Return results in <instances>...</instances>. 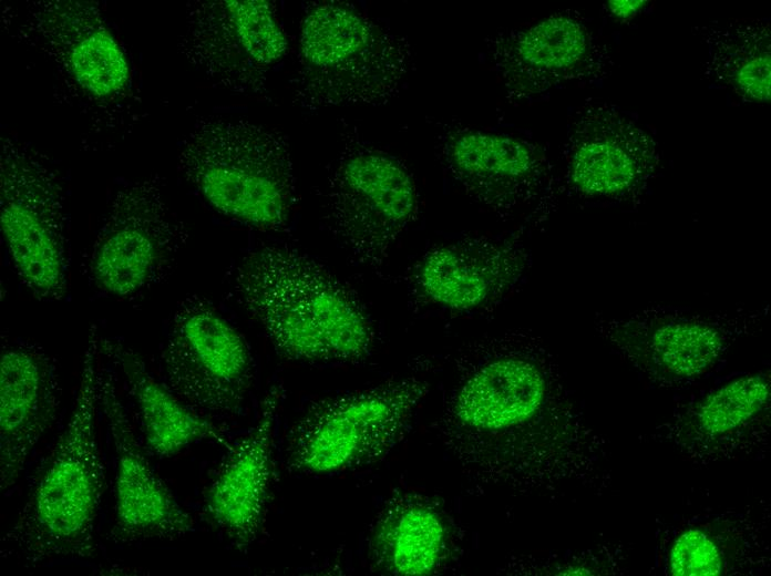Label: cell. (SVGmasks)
Here are the masks:
<instances>
[{
	"label": "cell",
	"mask_w": 771,
	"mask_h": 576,
	"mask_svg": "<svg viewBox=\"0 0 771 576\" xmlns=\"http://www.w3.org/2000/svg\"><path fill=\"white\" fill-rule=\"evenodd\" d=\"M445 434L459 459L521 494L613 485L609 443L570 401L549 353L493 361L460 385Z\"/></svg>",
	"instance_id": "obj_1"
},
{
	"label": "cell",
	"mask_w": 771,
	"mask_h": 576,
	"mask_svg": "<svg viewBox=\"0 0 771 576\" xmlns=\"http://www.w3.org/2000/svg\"><path fill=\"white\" fill-rule=\"evenodd\" d=\"M235 301L276 352L291 361L352 363L366 359L374 329L353 291L325 265L287 245H264L229 272Z\"/></svg>",
	"instance_id": "obj_2"
},
{
	"label": "cell",
	"mask_w": 771,
	"mask_h": 576,
	"mask_svg": "<svg viewBox=\"0 0 771 576\" xmlns=\"http://www.w3.org/2000/svg\"><path fill=\"white\" fill-rule=\"evenodd\" d=\"M99 337L92 326L71 415L40 464L23 505L0 537V557L34 569L96 555L105 488L99 432Z\"/></svg>",
	"instance_id": "obj_3"
},
{
	"label": "cell",
	"mask_w": 771,
	"mask_h": 576,
	"mask_svg": "<svg viewBox=\"0 0 771 576\" xmlns=\"http://www.w3.org/2000/svg\"><path fill=\"white\" fill-rule=\"evenodd\" d=\"M178 168L219 214L260 232H282L298 195L289 145L245 119H201L184 138Z\"/></svg>",
	"instance_id": "obj_4"
},
{
	"label": "cell",
	"mask_w": 771,
	"mask_h": 576,
	"mask_svg": "<svg viewBox=\"0 0 771 576\" xmlns=\"http://www.w3.org/2000/svg\"><path fill=\"white\" fill-rule=\"evenodd\" d=\"M411 63L408 40L354 6L312 3L300 28L292 101L309 111L384 104L400 92Z\"/></svg>",
	"instance_id": "obj_5"
},
{
	"label": "cell",
	"mask_w": 771,
	"mask_h": 576,
	"mask_svg": "<svg viewBox=\"0 0 771 576\" xmlns=\"http://www.w3.org/2000/svg\"><path fill=\"white\" fill-rule=\"evenodd\" d=\"M768 308L695 310L650 305L598 317L597 333L650 384L682 390L720 366L742 339L760 331Z\"/></svg>",
	"instance_id": "obj_6"
},
{
	"label": "cell",
	"mask_w": 771,
	"mask_h": 576,
	"mask_svg": "<svg viewBox=\"0 0 771 576\" xmlns=\"http://www.w3.org/2000/svg\"><path fill=\"white\" fill-rule=\"evenodd\" d=\"M325 226L357 265L380 269L417 220L420 196L408 166L348 133L321 188Z\"/></svg>",
	"instance_id": "obj_7"
},
{
	"label": "cell",
	"mask_w": 771,
	"mask_h": 576,
	"mask_svg": "<svg viewBox=\"0 0 771 576\" xmlns=\"http://www.w3.org/2000/svg\"><path fill=\"white\" fill-rule=\"evenodd\" d=\"M426 388L402 378L312 402L290 431L287 469L328 475L380 460L407 433Z\"/></svg>",
	"instance_id": "obj_8"
},
{
	"label": "cell",
	"mask_w": 771,
	"mask_h": 576,
	"mask_svg": "<svg viewBox=\"0 0 771 576\" xmlns=\"http://www.w3.org/2000/svg\"><path fill=\"white\" fill-rule=\"evenodd\" d=\"M0 225L25 288L39 300H62L70 272L62 186L39 153L11 138L0 161Z\"/></svg>",
	"instance_id": "obj_9"
},
{
	"label": "cell",
	"mask_w": 771,
	"mask_h": 576,
	"mask_svg": "<svg viewBox=\"0 0 771 576\" xmlns=\"http://www.w3.org/2000/svg\"><path fill=\"white\" fill-rule=\"evenodd\" d=\"M160 361L164 384L203 415H236L255 381L247 340L208 299L197 295L176 307Z\"/></svg>",
	"instance_id": "obj_10"
},
{
	"label": "cell",
	"mask_w": 771,
	"mask_h": 576,
	"mask_svg": "<svg viewBox=\"0 0 771 576\" xmlns=\"http://www.w3.org/2000/svg\"><path fill=\"white\" fill-rule=\"evenodd\" d=\"M163 191V179L150 176L114 195L88 260L90 279L103 292L133 298L171 274L187 232Z\"/></svg>",
	"instance_id": "obj_11"
},
{
	"label": "cell",
	"mask_w": 771,
	"mask_h": 576,
	"mask_svg": "<svg viewBox=\"0 0 771 576\" xmlns=\"http://www.w3.org/2000/svg\"><path fill=\"white\" fill-rule=\"evenodd\" d=\"M771 374L749 372L678 404L639 436L685 461L709 466L764 455L770 448Z\"/></svg>",
	"instance_id": "obj_12"
},
{
	"label": "cell",
	"mask_w": 771,
	"mask_h": 576,
	"mask_svg": "<svg viewBox=\"0 0 771 576\" xmlns=\"http://www.w3.org/2000/svg\"><path fill=\"white\" fill-rule=\"evenodd\" d=\"M182 53L215 84L236 93H267L288 39L266 0L196 1L187 12Z\"/></svg>",
	"instance_id": "obj_13"
},
{
	"label": "cell",
	"mask_w": 771,
	"mask_h": 576,
	"mask_svg": "<svg viewBox=\"0 0 771 576\" xmlns=\"http://www.w3.org/2000/svg\"><path fill=\"white\" fill-rule=\"evenodd\" d=\"M770 504L682 511L656 525L652 570L667 576L762 574L770 567Z\"/></svg>",
	"instance_id": "obj_14"
},
{
	"label": "cell",
	"mask_w": 771,
	"mask_h": 576,
	"mask_svg": "<svg viewBox=\"0 0 771 576\" xmlns=\"http://www.w3.org/2000/svg\"><path fill=\"white\" fill-rule=\"evenodd\" d=\"M435 147L443 168L464 192L500 215L532 206L547 188L548 162L522 137L448 123Z\"/></svg>",
	"instance_id": "obj_15"
},
{
	"label": "cell",
	"mask_w": 771,
	"mask_h": 576,
	"mask_svg": "<svg viewBox=\"0 0 771 576\" xmlns=\"http://www.w3.org/2000/svg\"><path fill=\"white\" fill-rule=\"evenodd\" d=\"M99 407L114 449L115 505L110 536L115 544L175 541L195 529L192 515L179 505L152 469L135 435L113 376L100 370Z\"/></svg>",
	"instance_id": "obj_16"
},
{
	"label": "cell",
	"mask_w": 771,
	"mask_h": 576,
	"mask_svg": "<svg viewBox=\"0 0 771 576\" xmlns=\"http://www.w3.org/2000/svg\"><path fill=\"white\" fill-rule=\"evenodd\" d=\"M485 42L489 61L513 103L594 76L600 65L594 37L569 13H555L527 28L500 32Z\"/></svg>",
	"instance_id": "obj_17"
},
{
	"label": "cell",
	"mask_w": 771,
	"mask_h": 576,
	"mask_svg": "<svg viewBox=\"0 0 771 576\" xmlns=\"http://www.w3.org/2000/svg\"><path fill=\"white\" fill-rule=\"evenodd\" d=\"M282 399L280 385L266 393L255 425L226 446L205 493V517L240 553L257 541L266 520L275 474V424Z\"/></svg>",
	"instance_id": "obj_18"
},
{
	"label": "cell",
	"mask_w": 771,
	"mask_h": 576,
	"mask_svg": "<svg viewBox=\"0 0 771 576\" xmlns=\"http://www.w3.org/2000/svg\"><path fill=\"white\" fill-rule=\"evenodd\" d=\"M567 181L578 194L628 199L656 173L652 140L607 106H590L574 122L566 145Z\"/></svg>",
	"instance_id": "obj_19"
},
{
	"label": "cell",
	"mask_w": 771,
	"mask_h": 576,
	"mask_svg": "<svg viewBox=\"0 0 771 576\" xmlns=\"http://www.w3.org/2000/svg\"><path fill=\"white\" fill-rule=\"evenodd\" d=\"M61 383L54 358L23 340L3 342L0 359V487L7 494L56 421Z\"/></svg>",
	"instance_id": "obj_20"
},
{
	"label": "cell",
	"mask_w": 771,
	"mask_h": 576,
	"mask_svg": "<svg viewBox=\"0 0 771 576\" xmlns=\"http://www.w3.org/2000/svg\"><path fill=\"white\" fill-rule=\"evenodd\" d=\"M526 264L525 249L515 239L464 238L425 253L413 280L428 301L470 311L510 291L522 278Z\"/></svg>",
	"instance_id": "obj_21"
},
{
	"label": "cell",
	"mask_w": 771,
	"mask_h": 576,
	"mask_svg": "<svg viewBox=\"0 0 771 576\" xmlns=\"http://www.w3.org/2000/svg\"><path fill=\"white\" fill-rule=\"evenodd\" d=\"M30 22L58 64L91 99L111 102L127 92L126 55L92 3L40 2Z\"/></svg>",
	"instance_id": "obj_22"
},
{
	"label": "cell",
	"mask_w": 771,
	"mask_h": 576,
	"mask_svg": "<svg viewBox=\"0 0 771 576\" xmlns=\"http://www.w3.org/2000/svg\"><path fill=\"white\" fill-rule=\"evenodd\" d=\"M99 350L120 371L136 405L147 448L164 459L189 444L212 440L227 446L223 428L176 397L147 370L142 357L115 338H99Z\"/></svg>",
	"instance_id": "obj_23"
},
{
	"label": "cell",
	"mask_w": 771,
	"mask_h": 576,
	"mask_svg": "<svg viewBox=\"0 0 771 576\" xmlns=\"http://www.w3.org/2000/svg\"><path fill=\"white\" fill-rule=\"evenodd\" d=\"M446 531L440 513L424 498L404 494L390 500L370 536V556L386 574L422 576L444 562Z\"/></svg>",
	"instance_id": "obj_24"
},
{
	"label": "cell",
	"mask_w": 771,
	"mask_h": 576,
	"mask_svg": "<svg viewBox=\"0 0 771 576\" xmlns=\"http://www.w3.org/2000/svg\"><path fill=\"white\" fill-rule=\"evenodd\" d=\"M710 76L751 102L770 101V29L739 22L716 29L708 40Z\"/></svg>",
	"instance_id": "obj_25"
},
{
	"label": "cell",
	"mask_w": 771,
	"mask_h": 576,
	"mask_svg": "<svg viewBox=\"0 0 771 576\" xmlns=\"http://www.w3.org/2000/svg\"><path fill=\"white\" fill-rule=\"evenodd\" d=\"M646 1H609L610 12L618 19H629L634 17L645 6Z\"/></svg>",
	"instance_id": "obj_26"
}]
</instances>
